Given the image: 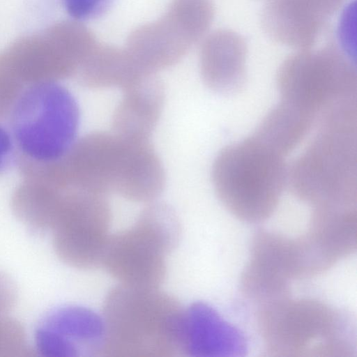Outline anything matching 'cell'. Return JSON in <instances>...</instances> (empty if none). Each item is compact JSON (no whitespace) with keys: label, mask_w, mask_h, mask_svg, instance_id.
Listing matches in <instances>:
<instances>
[{"label":"cell","mask_w":357,"mask_h":357,"mask_svg":"<svg viewBox=\"0 0 357 357\" xmlns=\"http://www.w3.org/2000/svg\"><path fill=\"white\" fill-rule=\"evenodd\" d=\"M356 119L319 123L316 135L287 167V186L299 200L317 207H356Z\"/></svg>","instance_id":"3957f363"},{"label":"cell","mask_w":357,"mask_h":357,"mask_svg":"<svg viewBox=\"0 0 357 357\" xmlns=\"http://www.w3.org/2000/svg\"><path fill=\"white\" fill-rule=\"evenodd\" d=\"M313 209L307 231L295 238L304 278L324 273L356 250V207Z\"/></svg>","instance_id":"7c38bea8"},{"label":"cell","mask_w":357,"mask_h":357,"mask_svg":"<svg viewBox=\"0 0 357 357\" xmlns=\"http://www.w3.org/2000/svg\"><path fill=\"white\" fill-rule=\"evenodd\" d=\"M114 0H62L67 13L75 21L82 22L103 15Z\"/></svg>","instance_id":"603a6c76"},{"label":"cell","mask_w":357,"mask_h":357,"mask_svg":"<svg viewBox=\"0 0 357 357\" xmlns=\"http://www.w3.org/2000/svg\"><path fill=\"white\" fill-rule=\"evenodd\" d=\"M146 144L114 132H91L57 160L59 172L68 187L127 199L141 171Z\"/></svg>","instance_id":"52a82bcc"},{"label":"cell","mask_w":357,"mask_h":357,"mask_svg":"<svg viewBox=\"0 0 357 357\" xmlns=\"http://www.w3.org/2000/svg\"><path fill=\"white\" fill-rule=\"evenodd\" d=\"M225 329V323L211 307L192 304L184 310L181 351L190 356H215L224 344Z\"/></svg>","instance_id":"44dd1931"},{"label":"cell","mask_w":357,"mask_h":357,"mask_svg":"<svg viewBox=\"0 0 357 357\" xmlns=\"http://www.w3.org/2000/svg\"><path fill=\"white\" fill-rule=\"evenodd\" d=\"M10 114L13 138L24 159L54 162L75 142L79 107L73 94L59 82L26 87Z\"/></svg>","instance_id":"8992f818"},{"label":"cell","mask_w":357,"mask_h":357,"mask_svg":"<svg viewBox=\"0 0 357 357\" xmlns=\"http://www.w3.org/2000/svg\"><path fill=\"white\" fill-rule=\"evenodd\" d=\"M280 101L313 117L356 102L355 63L340 46L298 50L287 56L277 73Z\"/></svg>","instance_id":"5b68a950"},{"label":"cell","mask_w":357,"mask_h":357,"mask_svg":"<svg viewBox=\"0 0 357 357\" xmlns=\"http://www.w3.org/2000/svg\"><path fill=\"white\" fill-rule=\"evenodd\" d=\"M247 44L230 29H218L205 36L199 49L202 79L211 90L233 94L243 87L246 79Z\"/></svg>","instance_id":"9a60e30c"},{"label":"cell","mask_w":357,"mask_h":357,"mask_svg":"<svg viewBox=\"0 0 357 357\" xmlns=\"http://www.w3.org/2000/svg\"><path fill=\"white\" fill-rule=\"evenodd\" d=\"M165 99L163 83L156 75L124 89L113 114V132L128 139L149 140L162 114Z\"/></svg>","instance_id":"e0dca14e"},{"label":"cell","mask_w":357,"mask_h":357,"mask_svg":"<svg viewBox=\"0 0 357 357\" xmlns=\"http://www.w3.org/2000/svg\"><path fill=\"white\" fill-rule=\"evenodd\" d=\"M172 250L138 217L130 228L109 236L100 266L122 285L158 288L166 277L165 257Z\"/></svg>","instance_id":"8fae6325"},{"label":"cell","mask_w":357,"mask_h":357,"mask_svg":"<svg viewBox=\"0 0 357 357\" xmlns=\"http://www.w3.org/2000/svg\"><path fill=\"white\" fill-rule=\"evenodd\" d=\"M258 312L261 338L273 356H347L353 349L350 321L323 302L286 296L261 304Z\"/></svg>","instance_id":"277c9868"},{"label":"cell","mask_w":357,"mask_h":357,"mask_svg":"<svg viewBox=\"0 0 357 357\" xmlns=\"http://www.w3.org/2000/svg\"><path fill=\"white\" fill-rule=\"evenodd\" d=\"M284 158L254 134L222 149L214 160L211 177L225 208L245 222L268 219L287 186Z\"/></svg>","instance_id":"7a4b0ae2"},{"label":"cell","mask_w":357,"mask_h":357,"mask_svg":"<svg viewBox=\"0 0 357 357\" xmlns=\"http://www.w3.org/2000/svg\"><path fill=\"white\" fill-rule=\"evenodd\" d=\"M214 13L211 0H174L161 17L130 33L125 50L142 72L156 75L204 38Z\"/></svg>","instance_id":"9c48e42d"},{"label":"cell","mask_w":357,"mask_h":357,"mask_svg":"<svg viewBox=\"0 0 357 357\" xmlns=\"http://www.w3.org/2000/svg\"><path fill=\"white\" fill-rule=\"evenodd\" d=\"M13 137L0 124V172L7 165L13 150Z\"/></svg>","instance_id":"484cf974"},{"label":"cell","mask_w":357,"mask_h":357,"mask_svg":"<svg viewBox=\"0 0 357 357\" xmlns=\"http://www.w3.org/2000/svg\"><path fill=\"white\" fill-rule=\"evenodd\" d=\"M316 121L296 107L280 101L253 133L284 157L307 135Z\"/></svg>","instance_id":"ffe728a7"},{"label":"cell","mask_w":357,"mask_h":357,"mask_svg":"<svg viewBox=\"0 0 357 357\" xmlns=\"http://www.w3.org/2000/svg\"><path fill=\"white\" fill-rule=\"evenodd\" d=\"M112 211L106 195L63 190L50 231L57 257L79 269L100 266L109 237Z\"/></svg>","instance_id":"30bf717a"},{"label":"cell","mask_w":357,"mask_h":357,"mask_svg":"<svg viewBox=\"0 0 357 357\" xmlns=\"http://www.w3.org/2000/svg\"><path fill=\"white\" fill-rule=\"evenodd\" d=\"M105 337L102 317L85 307L67 305L52 310L35 333L37 350L44 356L75 357L101 354Z\"/></svg>","instance_id":"5bb4252c"},{"label":"cell","mask_w":357,"mask_h":357,"mask_svg":"<svg viewBox=\"0 0 357 357\" xmlns=\"http://www.w3.org/2000/svg\"><path fill=\"white\" fill-rule=\"evenodd\" d=\"M292 238L264 229L253 236L241 277L242 293L260 304L288 296L296 279Z\"/></svg>","instance_id":"4fadbf2b"},{"label":"cell","mask_w":357,"mask_h":357,"mask_svg":"<svg viewBox=\"0 0 357 357\" xmlns=\"http://www.w3.org/2000/svg\"><path fill=\"white\" fill-rule=\"evenodd\" d=\"M97 43L80 22L63 21L13 43L0 54V70L24 88L58 82L77 74Z\"/></svg>","instance_id":"ba28073f"},{"label":"cell","mask_w":357,"mask_h":357,"mask_svg":"<svg viewBox=\"0 0 357 357\" xmlns=\"http://www.w3.org/2000/svg\"><path fill=\"white\" fill-rule=\"evenodd\" d=\"M328 20L308 0H266L261 14L268 36L297 50L311 49Z\"/></svg>","instance_id":"2e32d148"},{"label":"cell","mask_w":357,"mask_h":357,"mask_svg":"<svg viewBox=\"0 0 357 357\" xmlns=\"http://www.w3.org/2000/svg\"><path fill=\"white\" fill-rule=\"evenodd\" d=\"M31 350L22 325L8 314H0V357H21Z\"/></svg>","instance_id":"7402d4cb"},{"label":"cell","mask_w":357,"mask_h":357,"mask_svg":"<svg viewBox=\"0 0 357 357\" xmlns=\"http://www.w3.org/2000/svg\"><path fill=\"white\" fill-rule=\"evenodd\" d=\"M77 74L82 84L87 88L123 90L151 75L143 73L125 49L98 43Z\"/></svg>","instance_id":"ac0fdd59"},{"label":"cell","mask_w":357,"mask_h":357,"mask_svg":"<svg viewBox=\"0 0 357 357\" xmlns=\"http://www.w3.org/2000/svg\"><path fill=\"white\" fill-rule=\"evenodd\" d=\"M183 313L176 298L158 288L114 287L104 303L101 354L174 356L181 351Z\"/></svg>","instance_id":"6da1fadb"},{"label":"cell","mask_w":357,"mask_h":357,"mask_svg":"<svg viewBox=\"0 0 357 357\" xmlns=\"http://www.w3.org/2000/svg\"><path fill=\"white\" fill-rule=\"evenodd\" d=\"M64 188L26 178L13 195V211L22 222L35 231H50Z\"/></svg>","instance_id":"d6986e66"},{"label":"cell","mask_w":357,"mask_h":357,"mask_svg":"<svg viewBox=\"0 0 357 357\" xmlns=\"http://www.w3.org/2000/svg\"><path fill=\"white\" fill-rule=\"evenodd\" d=\"M17 301V289L13 280L0 273V314H8Z\"/></svg>","instance_id":"d4e9b609"},{"label":"cell","mask_w":357,"mask_h":357,"mask_svg":"<svg viewBox=\"0 0 357 357\" xmlns=\"http://www.w3.org/2000/svg\"><path fill=\"white\" fill-rule=\"evenodd\" d=\"M24 89L0 73V117L10 114Z\"/></svg>","instance_id":"cb8c5ba5"}]
</instances>
